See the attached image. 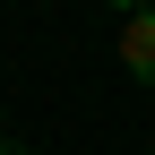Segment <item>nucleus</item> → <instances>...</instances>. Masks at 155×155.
<instances>
[{"instance_id": "nucleus-1", "label": "nucleus", "mask_w": 155, "mask_h": 155, "mask_svg": "<svg viewBox=\"0 0 155 155\" xmlns=\"http://www.w3.org/2000/svg\"><path fill=\"white\" fill-rule=\"evenodd\" d=\"M121 69L138 78V86H155V9H147V17H129V26H121Z\"/></svg>"}, {"instance_id": "nucleus-4", "label": "nucleus", "mask_w": 155, "mask_h": 155, "mask_svg": "<svg viewBox=\"0 0 155 155\" xmlns=\"http://www.w3.org/2000/svg\"><path fill=\"white\" fill-rule=\"evenodd\" d=\"M0 138H9V129H0Z\"/></svg>"}, {"instance_id": "nucleus-3", "label": "nucleus", "mask_w": 155, "mask_h": 155, "mask_svg": "<svg viewBox=\"0 0 155 155\" xmlns=\"http://www.w3.org/2000/svg\"><path fill=\"white\" fill-rule=\"evenodd\" d=\"M0 155H43V147H26V138H0Z\"/></svg>"}, {"instance_id": "nucleus-2", "label": "nucleus", "mask_w": 155, "mask_h": 155, "mask_svg": "<svg viewBox=\"0 0 155 155\" xmlns=\"http://www.w3.org/2000/svg\"><path fill=\"white\" fill-rule=\"evenodd\" d=\"M104 9H121V17H147V9H155V0H104Z\"/></svg>"}]
</instances>
